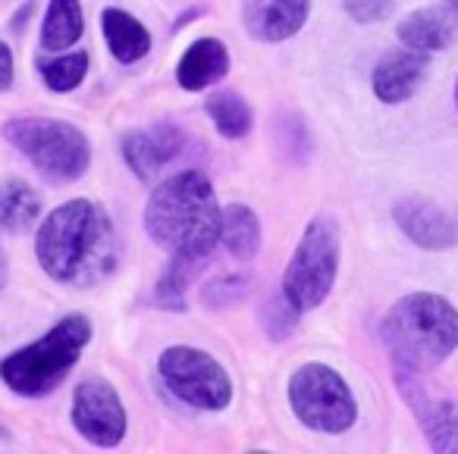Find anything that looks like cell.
<instances>
[{
	"label": "cell",
	"instance_id": "obj_25",
	"mask_svg": "<svg viewBox=\"0 0 458 454\" xmlns=\"http://www.w3.org/2000/svg\"><path fill=\"white\" fill-rule=\"evenodd\" d=\"M249 279L245 276H220L214 279V282L204 289L201 301L208 304V307L220 310V307H233V304H239L245 295H249Z\"/></svg>",
	"mask_w": 458,
	"mask_h": 454
},
{
	"label": "cell",
	"instance_id": "obj_8",
	"mask_svg": "<svg viewBox=\"0 0 458 454\" xmlns=\"http://www.w3.org/2000/svg\"><path fill=\"white\" fill-rule=\"evenodd\" d=\"M157 370L166 389L198 410H223L233 401V379L208 351L189 345L166 348L157 360Z\"/></svg>",
	"mask_w": 458,
	"mask_h": 454
},
{
	"label": "cell",
	"instance_id": "obj_11",
	"mask_svg": "<svg viewBox=\"0 0 458 454\" xmlns=\"http://www.w3.org/2000/svg\"><path fill=\"white\" fill-rule=\"evenodd\" d=\"M395 383L405 391L408 408L414 410L420 429H424L427 441L433 451L458 454V401L455 398H433L418 383V373L395 370Z\"/></svg>",
	"mask_w": 458,
	"mask_h": 454
},
{
	"label": "cell",
	"instance_id": "obj_10",
	"mask_svg": "<svg viewBox=\"0 0 458 454\" xmlns=\"http://www.w3.org/2000/svg\"><path fill=\"white\" fill-rule=\"evenodd\" d=\"M185 145V132L173 122H154L145 129H132L129 135H123L120 151L123 160L129 164V170L141 179V182H154L173 160L182 157Z\"/></svg>",
	"mask_w": 458,
	"mask_h": 454
},
{
	"label": "cell",
	"instance_id": "obj_4",
	"mask_svg": "<svg viewBox=\"0 0 458 454\" xmlns=\"http://www.w3.org/2000/svg\"><path fill=\"white\" fill-rule=\"evenodd\" d=\"M91 339V323L82 314L64 316L57 326L47 335H41L38 341L20 348L10 357H4L0 364V379L7 383V389H13L16 395L26 398H41L47 391H54L70 370L79 364L85 345Z\"/></svg>",
	"mask_w": 458,
	"mask_h": 454
},
{
	"label": "cell",
	"instance_id": "obj_12",
	"mask_svg": "<svg viewBox=\"0 0 458 454\" xmlns=\"http://www.w3.org/2000/svg\"><path fill=\"white\" fill-rule=\"evenodd\" d=\"M395 226L424 251H449L458 245V220L424 198H402L393 207Z\"/></svg>",
	"mask_w": 458,
	"mask_h": 454
},
{
	"label": "cell",
	"instance_id": "obj_21",
	"mask_svg": "<svg viewBox=\"0 0 458 454\" xmlns=\"http://www.w3.org/2000/svg\"><path fill=\"white\" fill-rule=\"evenodd\" d=\"M208 116L214 120L216 132L223 139H245L255 126V116H251V107L242 101L239 91H214L208 97Z\"/></svg>",
	"mask_w": 458,
	"mask_h": 454
},
{
	"label": "cell",
	"instance_id": "obj_23",
	"mask_svg": "<svg viewBox=\"0 0 458 454\" xmlns=\"http://www.w3.org/2000/svg\"><path fill=\"white\" fill-rule=\"evenodd\" d=\"M85 72H89V54L85 51H72L64 54L57 60H47L41 63V79H45L47 88L54 91H72L82 85Z\"/></svg>",
	"mask_w": 458,
	"mask_h": 454
},
{
	"label": "cell",
	"instance_id": "obj_13",
	"mask_svg": "<svg viewBox=\"0 0 458 454\" xmlns=\"http://www.w3.org/2000/svg\"><path fill=\"white\" fill-rule=\"evenodd\" d=\"M311 0H242V20L251 38L280 45L301 32Z\"/></svg>",
	"mask_w": 458,
	"mask_h": 454
},
{
	"label": "cell",
	"instance_id": "obj_24",
	"mask_svg": "<svg viewBox=\"0 0 458 454\" xmlns=\"http://www.w3.org/2000/svg\"><path fill=\"white\" fill-rule=\"evenodd\" d=\"M299 316H301V310L295 307L286 295H283V289L276 291L274 298H267V301H264V307H261V323H264V329H267V335L274 341L289 339V335H293V329L299 326Z\"/></svg>",
	"mask_w": 458,
	"mask_h": 454
},
{
	"label": "cell",
	"instance_id": "obj_17",
	"mask_svg": "<svg viewBox=\"0 0 458 454\" xmlns=\"http://www.w3.org/2000/svg\"><path fill=\"white\" fill-rule=\"evenodd\" d=\"M101 29H104V41H107L110 54H114L120 63H135L151 51V35L148 29L135 20L126 10L107 7L101 13Z\"/></svg>",
	"mask_w": 458,
	"mask_h": 454
},
{
	"label": "cell",
	"instance_id": "obj_6",
	"mask_svg": "<svg viewBox=\"0 0 458 454\" xmlns=\"http://www.w3.org/2000/svg\"><path fill=\"white\" fill-rule=\"evenodd\" d=\"M339 273V229L330 216H314L301 232L286 273L283 295L299 310H314L327 301Z\"/></svg>",
	"mask_w": 458,
	"mask_h": 454
},
{
	"label": "cell",
	"instance_id": "obj_22",
	"mask_svg": "<svg viewBox=\"0 0 458 454\" xmlns=\"http://www.w3.org/2000/svg\"><path fill=\"white\" fill-rule=\"evenodd\" d=\"M204 260L191 257H173V264L166 266V273L160 276L157 289H154V304L166 310H182L185 307V291L195 282V276L201 273Z\"/></svg>",
	"mask_w": 458,
	"mask_h": 454
},
{
	"label": "cell",
	"instance_id": "obj_5",
	"mask_svg": "<svg viewBox=\"0 0 458 454\" xmlns=\"http://www.w3.org/2000/svg\"><path fill=\"white\" fill-rule=\"evenodd\" d=\"M7 141L26 154L51 182H76L91 164L89 139L72 122L45 120V116H20L4 126Z\"/></svg>",
	"mask_w": 458,
	"mask_h": 454
},
{
	"label": "cell",
	"instance_id": "obj_14",
	"mask_svg": "<svg viewBox=\"0 0 458 454\" xmlns=\"http://www.w3.org/2000/svg\"><path fill=\"white\" fill-rule=\"evenodd\" d=\"M427 70H430V60L420 51H389L380 63L374 66V76H370V85H374L377 101L383 104H402L408 97L418 95V88L424 85Z\"/></svg>",
	"mask_w": 458,
	"mask_h": 454
},
{
	"label": "cell",
	"instance_id": "obj_26",
	"mask_svg": "<svg viewBox=\"0 0 458 454\" xmlns=\"http://www.w3.org/2000/svg\"><path fill=\"white\" fill-rule=\"evenodd\" d=\"M345 10L355 22H380L393 13V0H345Z\"/></svg>",
	"mask_w": 458,
	"mask_h": 454
},
{
	"label": "cell",
	"instance_id": "obj_3",
	"mask_svg": "<svg viewBox=\"0 0 458 454\" xmlns=\"http://www.w3.org/2000/svg\"><path fill=\"white\" fill-rule=\"evenodd\" d=\"M380 335L395 370L430 373L458 348V310L433 291H414L395 301L383 316Z\"/></svg>",
	"mask_w": 458,
	"mask_h": 454
},
{
	"label": "cell",
	"instance_id": "obj_20",
	"mask_svg": "<svg viewBox=\"0 0 458 454\" xmlns=\"http://www.w3.org/2000/svg\"><path fill=\"white\" fill-rule=\"evenodd\" d=\"M220 241L236 260L258 257V251H261V223H258L255 210L245 207V204H229L223 210Z\"/></svg>",
	"mask_w": 458,
	"mask_h": 454
},
{
	"label": "cell",
	"instance_id": "obj_9",
	"mask_svg": "<svg viewBox=\"0 0 458 454\" xmlns=\"http://www.w3.org/2000/svg\"><path fill=\"white\" fill-rule=\"evenodd\" d=\"M70 416L72 426L98 448H116L126 439V408L114 385L101 376H89L76 385Z\"/></svg>",
	"mask_w": 458,
	"mask_h": 454
},
{
	"label": "cell",
	"instance_id": "obj_7",
	"mask_svg": "<svg viewBox=\"0 0 458 454\" xmlns=\"http://www.w3.org/2000/svg\"><path fill=\"white\" fill-rule=\"evenodd\" d=\"M289 408L314 433L339 435L355 426L358 404L349 383L327 364H305L289 379Z\"/></svg>",
	"mask_w": 458,
	"mask_h": 454
},
{
	"label": "cell",
	"instance_id": "obj_28",
	"mask_svg": "<svg viewBox=\"0 0 458 454\" xmlns=\"http://www.w3.org/2000/svg\"><path fill=\"white\" fill-rule=\"evenodd\" d=\"M7 276H10V264H7V254H4V248H0V289L7 285Z\"/></svg>",
	"mask_w": 458,
	"mask_h": 454
},
{
	"label": "cell",
	"instance_id": "obj_18",
	"mask_svg": "<svg viewBox=\"0 0 458 454\" xmlns=\"http://www.w3.org/2000/svg\"><path fill=\"white\" fill-rule=\"evenodd\" d=\"M41 216V198L29 182L10 179L0 185V229L10 235H26Z\"/></svg>",
	"mask_w": 458,
	"mask_h": 454
},
{
	"label": "cell",
	"instance_id": "obj_19",
	"mask_svg": "<svg viewBox=\"0 0 458 454\" xmlns=\"http://www.w3.org/2000/svg\"><path fill=\"white\" fill-rule=\"evenodd\" d=\"M85 32V13L79 0H51L41 22V47L45 51H70Z\"/></svg>",
	"mask_w": 458,
	"mask_h": 454
},
{
	"label": "cell",
	"instance_id": "obj_1",
	"mask_svg": "<svg viewBox=\"0 0 458 454\" xmlns=\"http://www.w3.org/2000/svg\"><path fill=\"white\" fill-rule=\"evenodd\" d=\"M41 270L64 285H95L120 260L114 223L95 201H66L47 214L35 239Z\"/></svg>",
	"mask_w": 458,
	"mask_h": 454
},
{
	"label": "cell",
	"instance_id": "obj_16",
	"mask_svg": "<svg viewBox=\"0 0 458 454\" xmlns=\"http://www.w3.org/2000/svg\"><path fill=\"white\" fill-rule=\"evenodd\" d=\"M229 72V51L216 38H198L189 51L182 54L176 66V79L185 91H201L208 85L220 82Z\"/></svg>",
	"mask_w": 458,
	"mask_h": 454
},
{
	"label": "cell",
	"instance_id": "obj_30",
	"mask_svg": "<svg viewBox=\"0 0 458 454\" xmlns=\"http://www.w3.org/2000/svg\"><path fill=\"white\" fill-rule=\"evenodd\" d=\"M455 107H458V79H455Z\"/></svg>",
	"mask_w": 458,
	"mask_h": 454
},
{
	"label": "cell",
	"instance_id": "obj_15",
	"mask_svg": "<svg viewBox=\"0 0 458 454\" xmlns=\"http://www.w3.org/2000/svg\"><path fill=\"white\" fill-rule=\"evenodd\" d=\"M395 35L411 51L420 54L445 51V47H452V41L458 35V13H452L449 7H420L399 22Z\"/></svg>",
	"mask_w": 458,
	"mask_h": 454
},
{
	"label": "cell",
	"instance_id": "obj_29",
	"mask_svg": "<svg viewBox=\"0 0 458 454\" xmlns=\"http://www.w3.org/2000/svg\"><path fill=\"white\" fill-rule=\"evenodd\" d=\"M445 7H449L452 13H458V0H445Z\"/></svg>",
	"mask_w": 458,
	"mask_h": 454
},
{
	"label": "cell",
	"instance_id": "obj_27",
	"mask_svg": "<svg viewBox=\"0 0 458 454\" xmlns=\"http://www.w3.org/2000/svg\"><path fill=\"white\" fill-rule=\"evenodd\" d=\"M13 85V54L0 41V91H7Z\"/></svg>",
	"mask_w": 458,
	"mask_h": 454
},
{
	"label": "cell",
	"instance_id": "obj_2",
	"mask_svg": "<svg viewBox=\"0 0 458 454\" xmlns=\"http://www.w3.org/2000/svg\"><path fill=\"white\" fill-rule=\"evenodd\" d=\"M220 223L214 185L198 170L176 172L148 198L145 229L173 257L208 260L220 245Z\"/></svg>",
	"mask_w": 458,
	"mask_h": 454
}]
</instances>
